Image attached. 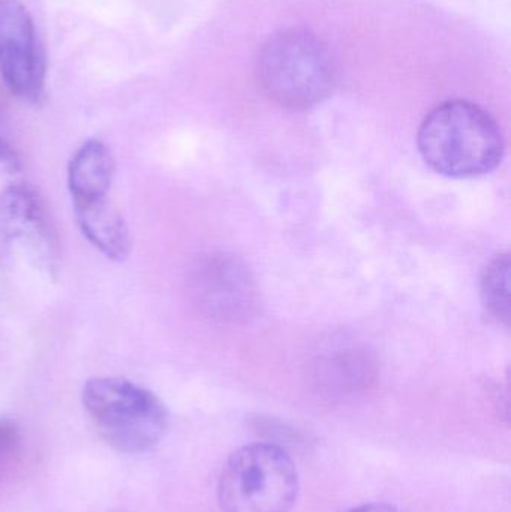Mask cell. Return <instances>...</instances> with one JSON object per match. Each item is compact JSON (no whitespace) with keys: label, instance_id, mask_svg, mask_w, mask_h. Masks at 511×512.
Wrapping results in <instances>:
<instances>
[{"label":"cell","instance_id":"8","mask_svg":"<svg viewBox=\"0 0 511 512\" xmlns=\"http://www.w3.org/2000/svg\"><path fill=\"white\" fill-rule=\"evenodd\" d=\"M74 215L84 239L96 251L111 261L122 262L128 258L132 245L128 225L107 198L74 203Z\"/></svg>","mask_w":511,"mask_h":512},{"label":"cell","instance_id":"7","mask_svg":"<svg viewBox=\"0 0 511 512\" xmlns=\"http://www.w3.org/2000/svg\"><path fill=\"white\" fill-rule=\"evenodd\" d=\"M194 292L201 309L219 321L246 318L255 306L254 280L236 259L212 256L198 267Z\"/></svg>","mask_w":511,"mask_h":512},{"label":"cell","instance_id":"6","mask_svg":"<svg viewBox=\"0 0 511 512\" xmlns=\"http://www.w3.org/2000/svg\"><path fill=\"white\" fill-rule=\"evenodd\" d=\"M0 234L29 256L36 267L53 273L59 262V239L39 195L15 183L0 195Z\"/></svg>","mask_w":511,"mask_h":512},{"label":"cell","instance_id":"12","mask_svg":"<svg viewBox=\"0 0 511 512\" xmlns=\"http://www.w3.org/2000/svg\"><path fill=\"white\" fill-rule=\"evenodd\" d=\"M0 168L8 173H17L21 168L20 158L14 147L0 135Z\"/></svg>","mask_w":511,"mask_h":512},{"label":"cell","instance_id":"13","mask_svg":"<svg viewBox=\"0 0 511 512\" xmlns=\"http://www.w3.org/2000/svg\"><path fill=\"white\" fill-rule=\"evenodd\" d=\"M347 512H401L396 508L390 507L386 504H368L362 505V507L353 508V510Z\"/></svg>","mask_w":511,"mask_h":512},{"label":"cell","instance_id":"2","mask_svg":"<svg viewBox=\"0 0 511 512\" xmlns=\"http://www.w3.org/2000/svg\"><path fill=\"white\" fill-rule=\"evenodd\" d=\"M338 68L327 45L314 33L291 29L278 33L258 57V80L266 95L285 108L305 110L335 89Z\"/></svg>","mask_w":511,"mask_h":512},{"label":"cell","instance_id":"4","mask_svg":"<svg viewBox=\"0 0 511 512\" xmlns=\"http://www.w3.org/2000/svg\"><path fill=\"white\" fill-rule=\"evenodd\" d=\"M297 495L296 463L278 445L240 448L228 459L219 478L221 512H291Z\"/></svg>","mask_w":511,"mask_h":512},{"label":"cell","instance_id":"9","mask_svg":"<svg viewBox=\"0 0 511 512\" xmlns=\"http://www.w3.org/2000/svg\"><path fill=\"white\" fill-rule=\"evenodd\" d=\"M116 171L110 149L98 138L86 141L68 164V189L72 203L107 198Z\"/></svg>","mask_w":511,"mask_h":512},{"label":"cell","instance_id":"10","mask_svg":"<svg viewBox=\"0 0 511 512\" xmlns=\"http://www.w3.org/2000/svg\"><path fill=\"white\" fill-rule=\"evenodd\" d=\"M510 258L498 256L486 267L482 277L483 306L492 318L509 324L510 319Z\"/></svg>","mask_w":511,"mask_h":512},{"label":"cell","instance_id":"11","mask_svg":"<svg viewBox=\"0 0 511 512\" xmlns=\"http://www.w3.org/2000/svg\"><path fill=\"white\" fill-rule=\"evenodd\" d=\"M20 450V433L9 421L0 420V478Z\"/></svg>","mask_w":511,"mask_h":512},{"label":"cell","instance_id":"5","mask_svg":"<svg viewBox=\"0 0 511 512\" xmlns=\"http://www.w3.org/2000/svg\"><path fill=\"white\" fill-rule=\"evenodd\" d=\"M44 51L35 23L17 0H0V77L18 98L39 102L44 96Z\"/></svg>","mask_w":511,"mask_h":512},{"label":"cell","instance_id":"3","mask_svg":"<svg viewBox=\"0 0 511 512\" xmlns=\"http://www.w3.org/2000/svg\"><path fill=\"white\" fill-rule=\"evenodd\" d=\"M83 405L101 438L120 453H146L167 433L164 403L128 379H90L83 388Z\"/></svg>","mask_w":511,"mask_h":512},{"label":"cell","instance_id":"1","mask_svg":"<svg viewBox=\"0 0 511 512\" xmlns=\"http://www.w3.org/2000/svg\"><path fill=\"white\" fill-rule=\"evenodd\" d=\"M417 140L426 164L453 179L491 173L504 155L497 122L467 101L446 102L432 110L423 120Z\"/></svg>","mask_w":511,"mask_h":512}]
</instances>
